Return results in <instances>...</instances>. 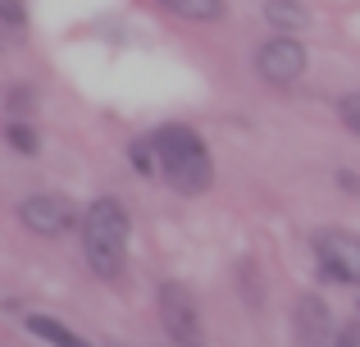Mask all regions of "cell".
Masks as SVG:
<instances>
[{"label":"cell","instance_id":"4fadbf2b","mask_svg":"<svg viewBox=\"0 0 360 347\" xmlns=\"http://www.w3.org/2000/svg\"><path fill=\"white\" fill-rule=\"evenodd\" d=\"M5 137H9V146H14V151H23V156H32L37 151V133L27 124H9L5 128Z\"/></svg>","mask_w":360,"mask_h":347},{"label":"cell","instance_id":"9c48e42d","mask_svg":"<svg viewBox=\"0 0 360 347\" xmlns=\"http://www.w3.org/2000/svg\"><path fill=\"white\" fill-rule=\"evenodd\" d=\"M264 18H269V27L292 32V27H306L310 23V9L301 5V0H264Z\"/></svg>","mask_w":360,"mask_h":347},{"label":"cell","instance_id":"7c38bea8","mask_svg":"<svg viewBox=\"0 0 360 347\" xmlns=\"http://www.w3.org/2000/svg\"><path fill=\"white\" fill-rule=\"evenodd\" d=\"M23 23H27L23 0H0V32H18Z\"/></svg>","mask_w":360,"mask_h":347},{"label":"cell","instance_id":"8fae6325","mask_svg":"<svg viewBox=\"0 0 360 347\" xmlns=\"http://www.w3.org/2000/svg\"><path fill=\"white\" fill-rule=\"evenodd\" d=\"M132 165H137L141 174H150V170H160V151H155V137H141V142H132Z\"/></svg>","mask_w":360,"mask_h":347},{"label":"cell","instance_id":"6da1fadb","mask_svg":"<svg viewBox=\"0 0 360 347\" xmlns=\"http://www.w3.org/2000/svg\"><path fill=\"white\" fill-rule=\"evenodd\" d=\"M128 233L132 220L115 196H96L82 210V256L101 279H119L123 260H128Z\"/></svg>","mask_w":360,"mask_h":347},{"label":"cell","instance_id":"ba28073f","mask_svg":"<svg viewBox=\"0 0 360 347\" xmlns=\"http://www.w3.org/2000/svg\"><path fill=\"white\" fill-rule=\"evenodd\" d=\"M27 334L41 339V343H51V347H91L87 339H78L64 320H51V315H27Z\"/></svg>","mask_w":360,"mask_h":347},{"label":"cell","instance_id":"5bb4252c","mask_svg":"<svg viewBox=\"0 0 360 347\" xmlns=\"http://www.w3.org/2000/svg\"><path fill=\"white\" fill-rule=\"evenodd\" d=\"M338 115H342V124L352 128V133H360V92H352V96L338 101Z\"/></svg>","mask_w":360,"mask_h":347},{"label":"cell","instance_id":"52a82bcc","mask_svg":"<svg viewBox=\"0 0 360 347\" xmlns=\"http://www.w3.org/2000/svg\"><path fill=\"white\" fill-rule=\"evenodd\" d=\"M297 334H301L306 347H324V339H328V311H324L319 297H301V302H297Z\"/></svg>","mask_w":360,"mask_h":347},{"label":"cell","instance_id":"8992f818","mask_svg":"<svg viewBox=\"0 0 360 347\" xmlns=\"http://www.w3.org/2000/svg\"><path fill=\"white\" fill-rule=\"evenodd\" d=\"M255 69H260V78L269 82H297L301 73H306V46L297 42V37H274V42L260 46V55H255Z\"/></svg>","mask_w":360,"mask_h":347},{"label":"cell","instance_id":"9a60e30c","mask_svg":"<svg viewBox=\"0 0 360 347\" xmlns=\"http://www.w3.org/2000/svg\"><path fill=\"white\" fill-rule=\"evenodd\" d=\"M333 347H360V320H352L342 334H338V343Z\"/></svg>","mask_w":360,"mask_h":347},{"label":"cell","instance_id":"7a4b0ae2","mask_svg":"<svg viewBox=\"0 0 360 347\" xmlns=\"http://www.w3.org/2000/svg\"><path fill=\"white\" fill-rule=\"evenodd\" d=\"M155 151H160V170H165L169 187L174 192H205V187L214 183V165H210V151H205V142L192 133V128L183 124H165L155 133Z\"/></svg>","mask_w":360,"mask_h":347},{"label":"cell","instance_id":"3957f363","mask_svg":"<svg viewBox=\"0 0 360 347\" xmlns=\"http://www.w3.org/2000/svg\"><path fill=\"white\" fill-rule=\"evenodd\" d=\"M160 324L178 347H205L201 315H196V302L183 284H160Z\"/></svg>","mask_w":360,"mask_h":347},{"label":"cell","instance_id":"30bf717a","mask_svg":"<svg viewBox=\"0 0 360 347\" xmlns=\"http://www.w3.org/2000/svg\"><path fill=\"white\" fill-rule=\"evenodd\" d=\"M174 14L183 18H196V23H214V18H224V0H165Z\"/></svg>","mask_w":360,"mask_h":347},{"label":"cell","instance_id":"277c9868","mask_svg":"<svg viewBox=\"0 0 360 347\" xmlns=\"http://www.w3.org/2000/svg\"><path fill=\"white\" fill-rule=\"evenodd\" d=\"M315 256L324 279H338V284H356L360 288V238L347 229H319L315 233Z\"/></svg>","mask_w":360,"mask_h":347},{"label":"cell","instance_id":"5b68a950","mask_svg":"<svg viewBox=\"0 0 360 347\" xmlns=\"http://www.w3.org/2000/svg\"><path fill=\"white\" fill-rule=\"evenodd\" d=\"M18 220L32 233H41V238H60V233H69L73 224H78V206L60 192H37L18 206Z\"/></svg>","mask_w":360,"mask_h":347}]
</instances>
